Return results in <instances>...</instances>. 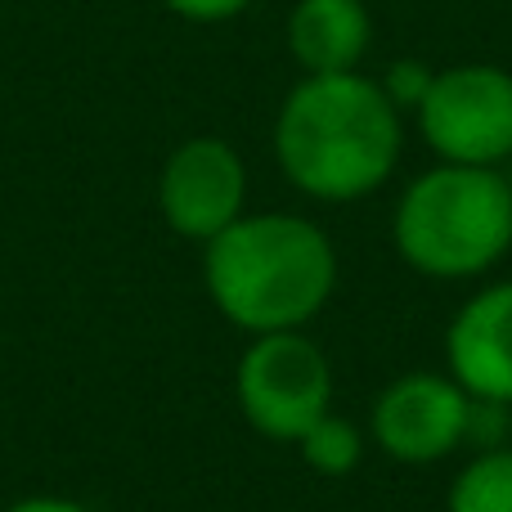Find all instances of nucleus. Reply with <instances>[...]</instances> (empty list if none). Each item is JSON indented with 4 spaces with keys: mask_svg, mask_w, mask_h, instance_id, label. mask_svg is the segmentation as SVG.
Instances as JSON below:
<instances>
[{
    "mask_svg": "<svg viewBox=\"0 0 512 512\" xmlns=\"http://www.w3.org/2000/svg\"><path fill=\"white\" fill-rule=\"evenodd\" d=\"M400 108L378 77L328 72L301 77L274 122V158L301 194L319 203H355L391 180L405 144Z\"/></svg>",
    "mask_w": 512,
    "mask_h": 512,
    "instance_id": "f257e3e1",
    "label": "nucleus"
},
{
    "mask_svg": "<svg viewBox=\"0 0 512 512\" xmlns=\"http://www.w3.org/2000/svg\"><path fill=\"white\" fill-rule=\"evenodd\" d=\"M203 279L230 324L261 333L301 328L337 288V252L315 221L292 212H243L207 243Z\"/></svg>",
    "mask_w": 512,
    "mask_h": 512,
    "instance_id": "f03ea898",
    "label": "nucleus"
},
{
    "mask_svg": "<svg viewBox=\"0 0 512 512\" xmlns=\"http://www.w3.org/2000/svg\"><path fill=\"white\" fill-rule=\"evenodd\" d=\"M391 239L409 270L427 279H477L512 248V189L499 167L423 171L400 194Z\"/></svg>",
    "mask_w": 512,
    "mask_h": 512,
    "instance_id": "7ed1b4c3",
    "label": "nucleus"
},
{
    "mask_svg": "<svg viewBox=\"0 0 512 512\" xmlns=\"http://www.w3.org/2000/svg\"><path fill=\"white\" fill-rule=\"evenodd\" d=\"M243 418L270 441H301L315 418L333 409V369L301 328L261 333L243 351L234 373Z\"/></svg>",
    "mask_w": 512,
    "mask_h": 512,
    "instance_id": "20e7f679",
    "label": "nucleus"
},
{
    "mask_svg": "<svg viewBox=\"0 0 512 512\" xmlns=\"http://www.w3.org/2000/svg\"><path fill=\"white\" fill-rule=\"evenodd\" d=\"M414 117L441 162L504 167L512 158V72L495 63H459L436 72Z\"/></svg>",
    "mask_w": 512,
    "mask_h": 512,
    "instance_id": "39448f33",
    "label": "nucleus"
},
{
    "mask_svg": "<svg viewBox=\"0 0 512 512\" xmlns=\"http://www.w3.org/2000/svg\"><path fill=\"white\" fill-rule=\"evenodd\" d=\"M243 203H248L243 158L216 135L185 140L158 176V207L180 239L212 243L243 216Z\"/></svg>",
    "mask_w": 512,
    "mask_h": 512,
    "instance_id": "423d86ee",
    "label": "nucleus"
},
{
    "mask_svg": "<svg viewBox=\"0 0 512 512\" xmlns=\"http://www.w3.org/2000/svg\"><path fill=\"white\" fill-rule=\"evenodd\" d=\"M472 396L445 373H405L373 405V441L396 463H436L468 432Z\"/></svg>",
    "mask_w": 512,
    "mask_h": 512,
    "instance_id": "0eeeda50",
    "label": "nucleus"
},
{
    "mask_svg": "<svg viewBox=\"0 0 512 512\" xmlns=\"http://www.w3.org/2000/svg\"><path fill=\"white\" fill-rule=\"evenodd\" d=\"M445 364L468 396L512 405V279L459 306L445 333Z\"/></svg>",
    "mask_w": 512,
    "mask_h": 512,
    "instance_id": "6e6552de",
    "label": "nucleus"
},
{
    "mask_svg": "<svg viewBox=\"0 0 512 512\" xmlns=\"http://www.w3.org/2000/svg\"><path fill=\"white\" fill-rule=\"evenodd\" d=\"M373 41V18L364 0H297L288 14V50L306 77L360 72Z\"/></svg>",
    "mask_w": 512,
    "mask_h": 512,
    "instance_id": "1a4fd4ad",
    "label": "nucleus"
},
{
    "mask_svg": "<svg viewBox=\"0 0 512 512\" xmlns=\"http://www.w3.org/2000/svg\"><path fill=\"white\" fill-rule=\"evenodd\" d=\"M445 512H512V445L477 450V459L454 477Z\"/></svg>",
    "mask_w": 512,
    "mask_h": 512,
    "instance_id": "9d476101",
    "label": "nucleus"
},
{
    "mask_svg": "<svg viewBox=\"0 0 512 512\" xmlns=\"http://www.w3.org/2000/svg\"><path fill=\"white\" fill-rule=\"evenodd\" d=\"M297 450H301V459L310 463V472H319V477H346V472H355L364 459V436L355 432V423H346V418H337L333 409H328L324 418H315V423L301 432Z\"/></svg>",
    "mask_w": 512,
    "mask_h": 512,
    "instance_id": "9b49d317",
    "label": "nucleus"
},
{
    "mask_svg": "<svg viewBox=\"0 0 512 512\" xmlns=\"http://www.w3.org/2000/svg\"><path fill=\"white\" fill-rule=\"evenodd\" d=\"M432 81H436V68H427L423 59H396L378 77V86L400 113H418V104H423L427 90H432Z\"/></svg>",
    "mask_w": 512,
    "mask_h": 512,
    "instance_id": "f8f14e48",
    "label": "nucleus"
},
{
    "mask_svg": "<svg viewBox=\"0 0 512 512\" xmlns=\"http://www.w3.org/2000/svg\"><path fill=\"white\" fill-rule=\"evenodd\" d=\"M180 18H194V23H225V18L243 14L252 0H167Z\"/></svg>",
    "mask_w": 512,
    "mask_h": 512,
    "instance_id": "ddd939ff",
    "label": "nucleus"
},
{
    "mask_svg": "<svg viewBox=\"0 0 512 512\" xmlns=\"http://www.w3.org/2000/svg\"><path fill=\"white\" fill-rule=\"evenodd\" d=\"M5 512H86L77 499H59V495H32V499H18Z\"/></svg>",
    "mask_w": 512,
    "mask_h": 512,
    "instance_id": "4468645a",
    "label": "nucleus"
},
{
    "mask_svg": "<svg viewBox=\"0 0 512 512\" xmlns=\"http://www.w3.org/2000/svg\"><path fill=\"white\" fill-rule=\"evenodd\" d=\"M504 167H508V171H504V180H508V189H512V158L504 162Z\"/></svg>",
    "mask_w": 512,
    "mask_h": 512,
    "instance_id": "2eb2a0df",
    "label": "nucleus"
}]
</instances>
